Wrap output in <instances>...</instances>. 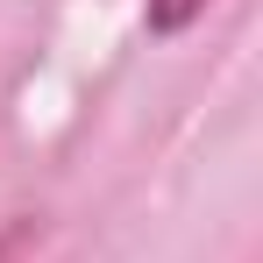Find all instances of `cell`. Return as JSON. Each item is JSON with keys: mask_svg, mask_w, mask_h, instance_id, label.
Listing matches in <instances>:
<instances>
[{"mask_svg": "<svg viewBox=\"0 0 263 263\" xmlns=\"http://www.w3.org/2000/svg\"><path fill=\"white\" fill-rule=\"evenodd\" d=\"M199 14H206V0H142L149 36H178V29H192Z\"/></svg>", "mask_w": 263, "mask_h": 263, "instance_id": "6da1fadb", "label": "cell"}, {"mask_svg": "<svg viewBox=\"0 0 263 263\" xmlns=\"http://www.w3.org/2000/svg\"><path fill=\"white\" fill-rule=\"evenodd\" d=\"M22 242H29V220H14V228H0V263L14 256V249H22Z\"/></svg>", "mask_w": 263, "mask_h": 263, "instance_id": "7a4b0ae2", "label": "cell"}]
</instances>
